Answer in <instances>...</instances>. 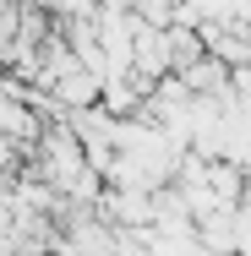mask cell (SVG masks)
Masks as SVG:
<instances>
[{"label": "cell", "instance_id": "obj_1", "mask_svg": "<svg viewBox=\"0 0 251 256\" xmlns=\"http://www.w3.org/2000/svg\"><path fill=\"white\" fill-rule=\"evenodd\" d=\"M33 148H39V174L50 180L60 196H66V191H71V186H77L88 169H93V164H88V148H82V136L71 131V120H66V114L55 120L50 131L33 142Z\"/></svg>", "mask_w": 251, "mask_h": 256}, {"label": "cell", "instance_id": "obj_2", "mask_svg": "<svg viewBox=\"0 0 251 256\" xmlns=\"http://www.w3.org/2000/svg\"><path fill=\"white\" fill-rule=\"evenodd\" d=\"M137 71L158 82V76H169L175 71V44H169V28H137Z\"/></svg>", "mask_w": 251, "mask_h": 256}, {"label": "cell", "instance_id": "obj_4", "mask_svg": "<svg viewBox=\"0 0 251 256\" xmlns=\"http://www.w3.org/2000/svg\"><path fill=\"white\" fill-rule=\"evenodd\" d=\"M17 148H22V142H17V136H6V131H0V174H6V169H11V164H17Z\"/></svg>", "mask_w": 251, "mask_h": 256}, {"label": "cell", "instance_id": "obj_3", "mask_svg": "<svg viewBox=\"0 0 251 256\" xmlns=\"http://www.w3.org/2000/svg\"><path fill=\"white\" fill-rule=\"evenodd\" d=\"M44 11H50L55 22H82V16H93L104 0H39Z\"/></svg>", "mask_w": 251, "mask_h": 256}]
</instances>
